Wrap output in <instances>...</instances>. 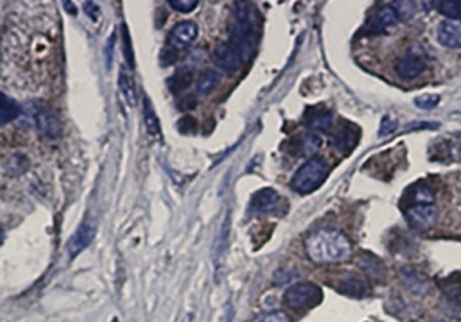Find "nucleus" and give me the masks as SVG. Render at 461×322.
Here are the masks:
<instances>
[{
  "label": "nucleus",
  "instance_id": "cd10ccee",
  "mask_svg": "<svg viewBox=\"0 0 461 322\" xmlns=\"http://www.w3.org/2000/svg\"><path fill=\"white\" fill-rule=\"evenodd\" d=\"M168 6H171L172 9H175L177 13L187 14V13H193V11L196 9L198 2L196 0H171Z\"/></svg>",
  "mask_w": 461,
  "mask_h": 322
},
{
  "label": "nucleus",
  "instance_id": "72a5a7b5",
  "mask_svg": "<svg viewBox=\"0 0 461 322\" xmlns=\"http://www.w3.org/2000/svg\"><path fill=\"white\" fill-rule=\"evenodd\" d=\"M83 7L88 11V16H91V20H99V6L95 2H86L83 4Z\"/></svg>",
  "mask_w": 461,
  "mask_h": 322
},
{
  "label": "nucleus",
  "instance_id": "f704fd0d",
  "mask_svg": "<svg viewBox=\"0 0 461 322\" xmlns=\"http://www.w3.org/2000/svg\"><path fill=\"white\" fill-rule=\"evenodd\" d=\"M62 6H65L66 9H69V11H72V14H73V16H75V14H76V11H75V6H73V2H65V4H62Z\"/></svg>",
  "mask_w": 461,
  "mask_h": 322
},
{
  "label": "nucleus",
  "instance_id": "20e7f679",
  "mask_svg": "<svg viewBox=\"0 0 461 322\" xmlns=\"http://www.w3.org/2000/svg\"><path fill=\"white\" fill-rule=\"evenodd\" d=\"M427 68V55L420 47H409L396 61V73L399 79L413 80L422 75Z\"/></svg>",
  "mask_w": 461,
  "mask_h": 322
},
{
  "label": "nucleus",
  "instance_id": "a211bd4d",
  "mask_svg": "<svg viewBox=\"0 0 461 322\" xmlns=\"http://www.w3.org/2000/svg\"><path fill=\"white\" fill-rule=\"evenodd\" d=\"M404 199H406V206L422 205V203H435L434 189L425 182L416 184V186H413L408 192H406Z\"/></svg>",
  "mask_w": 461,
  "mask_h": 322
},
{
  "label": "nucleus",
  "instance_id": "393cba45",
  "mask_svg": "<svg viewBox=\"0 0 461 322\" xmlns=\"http://www.w3.org/2000/svg\"><path fill=\"white\" fill-rule=\"evenodd\" d=\"M321 147V139L316 135H302L300 140H298V149H300L302 154L305 156H312L317 153V149Z\"/></svg>",
  "mask_w": 461,
  "mask_h": 322
},
{
  "label": "nucleus",
  "instance_id": "7ed1b4c3",
  "mask_svg": "<svg viewBox=\"0 0 461 322\" xmlns=\"http://www.w3.org/2000/svg\"><path fill=\"white\" fill-rule=\"evenodd\" d=\"M285 305L291 310H307L323 302V290L314 283H297L290 286L283 296Z\"/></svg>",
  "mask_w": 461,
  "mask_h": 322
},
{
  "label": "nucleus",
  "instance_id": "7c9ffc66",
  "mask_svg": "<svg viewBox=\"0 0 461 322\" xmlns=\"http://www.w3.org/2000/svg\"><path fill=\"white\" fill-rule=\"evenodd\" d=\"M177 128H179V132H182V134H193V132H196V120L191 116L180 118Z\"/></svg>",
  "mask_w": 461,
  "mask_h": 322
},
{
  "label": "nucleus",
  "instance_id": "2eb2a0df",
  "mask_svg": "<svg viewBox=\"0 0 461 322\" xmlns=\"http://www.w3.org/2000/svg\"><path fill=\"white\" fill-rule=\"evenodd\" d=\"M437 40L448 49H461V21H444L439 25Z\"/></svg>",
  "mask_w": 461,
  "mask_h": 322
},
{
  "label": "nucleus",
  "instance_id": "0eeeda50",
  "mask_svg": "<svg viewBox=\"0 0 461 322\" xmlns=\"http://www.w3.org/2000/svg\"><path fill=\"white\" fill-rule=\"evenodd\" d=\"M283 205H285V199L274 189H262L253 194L250 210L255 215H272L281 212Z\"/></svg>",
  "mask_w": 461,
  "mask_h": 322
},
{
  "label": "nucleus",
  "instance_id": "39448f33",
  "mask_svg": "<svg viewBox=\"0 0 461 322\" xmlns=\"http://www.w3.org/2000/svg\"><path fill=\"white\" fill-rule=\"evenodd\" d=\"M404 213L409 225H411L415 231H429V229L434 227L439 217L435 203H422V205L404 206Z\"/></svg>",
  "mask_w": 461,
  "mask_h": 322
},
{
  "label": "nucleus",
  "instance_id": "e433bc0d",
  "mask_svg": "<svg viewBox=\"0 0 461 322\" xmlns=\"http://www.w3.org/2000/svg\"><path fill=\"white\" fill-rule=\"evenodd\" d=\"M434 322H446V321H442V319H437V321H434Z\"/></svg>",
  "mask_w": 461,
  "mask_h": 322
},
{
  "label": "nucleus",
  "instance_id": "c9c22d12",
  "mask_svg": "<svg viewBox=\"0 0 461 322\" xmlns=\"http://www.w3.org/2000/svg\"><path fill=\"white\" fill-rule=\"evenodd\" d=\"M222 322H232V310H231V307H229V309H227V314H226V316H224Z\"/></svg>",
  "mask_w": 461,
  "mask_h": 322
},
{
  "label": "nucleus",
  "instance_id": "4be33fe9",
  "mask_svg": "<svg viewBox=\"0 0 461 322\" xmlns=\"http://www.w3.org/2000/svg\"><path fill=\"white\" fill-rule=\"evenodd\" d=\"M118 87H120L121 98L127 101V105L134 106L135 105V85H134V79H132V75L127 72V69H121L120 72Z\"/></svg>",
  "mask_w": 461,
  "mask_h": 322
},
{
  "label": "nucleus",
  "instance_id": "f257e3e1",
  "mask_svg": "<svg viewBox=\"0 0 461 322\" xmlns=\"http://www.w3.org/2000/svg\"><path fill=\"white\" fill-rule=\"evenodd\" d=\"M305 251L314 264H338L350 258L352 244L344 232L324 227L311 232L305 239Z\"/></svg>",
  "mask_w": 461,
  "mask_h": 322
},
{
  "label": "nucleus",
  "instance_id": "b1692460",
  "mask_svg": "<svg viewBox=\"0 0 461 322\" xmlns=\"http://www.w3.org/2000/svg\"><path fill=\"white\" fill-rule=\"evenodd\" d=\"M390 6L396 11L399 21H409L416 14V2H411V0H397V2H390Z\"/></svg>",
  "mask_w": 461,
  "mask_h": 322
},
{
  "label": "nucleus",
  "instance_id": "c85d7f7f",
  "mask_svg": "<svg viewBox=\"0 0 461 322\" xmlns=\"http://www.w3.org/2000/svg\"><path fill=\"white\" fill-rule=\"evenodd\" d=\"M252 322H290V317L285 312H281V310H272V312L262 314V316L255 317Z\"/></svg>",
  "mask_w": 461,
  "mask_h": 322
},
{
  "label": "nucleus",
  "instance_id": "bb28decb",
  "mask_svg": "<svg viewBox=\"0 0 461 322\" xmlns=\"http://www.w3.org/2000/svg\"><path fill=\"white\" fill-rule=\"evenodd\" d=\"M121 49H123L125 61H127L128 68L134 69V49H132L131 36H128V29L125 25H121Z\"/></svg>",
  "mask_w": 461,
  "mask_h": 322
},
{
  "label": "nucleus",
  "instance_id": "4468645a",
  "mask_svg": "<svg viewBox=\"0 0 461 322\" xmlns=\"http://www.w3.org/2000/svg\"><path fill=\"white\" fill-rule=\"evenodd\" d=\"M35 123L36 128L42 135L49 137V139H54V137H59L62 132V123L59 120V116L54 113L53 109H39L35 116Z\"/></svg>",
  "mask_w": 461,
  "mask_h": 322
},
{
  "label": "nucleus",
  "instance_id": "f3484780",
  "mask_svg": "<svg viewBox=\"0 0 461 322\" xmlns=\"http://www.w3.org/2000/svg\"><path fill=\"white\" fill-rule=\"evenodd\" d=\"M401 281L413 295L416 296H425L429 293V281L423 274H420L418 270H415L413 267H406L401 270Z\"/></svg>",
  "mask_w": 461,
  "mask_h": 322
},
{
  "label": "nucleus",
  "instance_id": "2f4dec72",
  "mask_svg": "<svg viewBox=\"0 0 461 322\" xmlns=\"http://www.w3.org/2000/svg\"><path fill=\"white\" fill-rule=\"evenodd\" d=\"M278 274H283V277H274V284H278V286L288 283V281L293 279V276L297 277V270L291 267H283L281 270H278Z\"/></svg>",
  "mask_w": 461,
  "mask_h": 322
},
{
  "label": "nucleus",
  "instance_id": "9b49d317",
  "mask_svg": "<svg viewBox=\"0 0 461 322\" xmlns=\"http://www.w3.org/2000/svg\"><path fill=\"white\" fill-rule=\"evenodd\" d=\"M305 127L311 128L312 132H319V134H328L333 128L335 118L333 113L323 107H311L305 111L304 114Z\"/></svg>",
  "mask_w": 461,
  "mask_h": 322
},
{
  "label": "nucleus",
  "instance_id": "c756f323",
  "mask_svg": "<svg viewBox=\"0 0 461 322\" xmlns=\"http://www.w3.org/2000/svg\"><path fill=\"white\" fill-rule=\"evenodd\" d=\"M441 98L439 95H422V98L415 99V105L422 109H432L434 106L439 105Z\"/></svg>",
  "mask_w": 461,
  "mask_h": 322
},
{
  "label": "nucleus",
  "instance_id": "aec40b11",
  "mask_svg": "<svg viewBox=\"0 0 461 322\" xmlns=\"http://www.w3.org/2000/svg\"><path fill=\"white\" fill-rule=\"evenodd\" d=\"M145 123H146V130L147 134L154 139L160 140L161 139V127H160V120L156 116V111H154L153 105L149 102V99L145 98Z\"/></svg>",
  "mask_w": 461,
  "mask_h": 322
},
{
  "label": "nucleus",
  "instance_id": "f8f14e48",
  "mask_svg": "<svg viewBox=\"0 0 461 322\" xmlns=\"http://www.w3.org/2000/svg\"><path fill=\"white\" fill-rule=\"evenodd\" d=\"M397 21L399 20H397L396 11L392 9V6H390V4H382L380 9L376 11L373 16L370 18V21H368V32L370 33L389 32V29L396 27Z\"/></svg>",
  "mask_w": 461,
  "mask_h": 322
},
{
  "label": "nucleus",
  "instance_id": "dca6fc26",
  "mask_svg": "<svg viewBox=\"0 0 461 322\" xmlns=\"http://www.w3.org/2000/svg\"><path fill=\"white\" fill-rule=\"evenodd\" d=\"M357 265H359L361 270L364 272V276L371 277V279L378 281V283H383L387 277V269L383 265V262L380 260L378 257L371 253H361L357 257Z\"/></svg>",
  "mask_w": 461,
  "mask_h": 322
},
{
  "label": "nucleus",
  "instance_id": "1a4fd4ad",
  "mask_svg": "<svg viewBox=\"0 0 461 322\" xmlns=\"http://www.w3.org/2000/svg\"><path fill=\"white\" fill-rule=\"evenodd\" d=\"M198 36V27L194 21H180L168 33V46L173 51H184L194 43Z\"/></svg>",
  "mask_w": 461,
  "mask_h": 322
},
{
  "label": "nucleus",
  "instance_id": "4c0bfd02",
  "mask_svg": "<svg viewBox=\"0 0 461 322\" xmlns=\"http://www.w3.org/2000/svg\"><path fill=\"white\" fill-rule=\"evenodd\" d=\"M409 322H416V321H409Z\"/></svg>",
  "mask_w": 461,
  "mask_h": 322
},
{
  "label": "nucleus",
  "instance_id": "ddd939ff",
  "mask_svg": "<svg viewBox=\"0 0 461 322\" xmlns=\"http://www.w3.org/2000/svg\"><path fill=\"white\" fill-rule=\"evenodd\" d=\"M357 140H359V128L352 123H344L338 125L337 132L333 135V147L340 153H350V151L356 147Z\"/></svg>",
  "mask_w": 461,
  "mask_h": 322
},
{
  "label": "nucleus",
  "instance_id": "f03ea898",
  "mask_svg": "<svg viewBox=\"0 0 461 322\" xmlns=\"http://www.w3.org/2000/svg\"><path fill=\"white\" fill-rule=\"evenodd\" d=\"M328 173H330V165L324 158H309V161L302 165L291 179V189H295L300 194H309L326 180Z\"/></svg>",
  "mask_w": 461,
  "mask_h": 322
},
{
  "label": "nucleus",
  "instance_id": "6ab92c4d",
  "mask_svg": "<svg viewBox=\"0 0 461 322\" xmlns=\"http://www.w3.org/2000/svg\"><path fill=\"white\" fill-rule=\"evenodd\" d=\"M20 105H18L14 99L7 98L6 94L0 92V125H6L9 123V121L16 120V118L20 116Z\"/></svg>",
  "mask_w": 461,
  "mask_h": 322
},
{
  "label": "nucleus",
  "instance_id": "423d86ee",
  "mask_svg": "<svg viewBox=\"0 0 461 322\" xmlns=\"http://www.w3.org/2000/svg\"><path fill=\"white\" fill-rule=\"evenodd\" d=\"M333 286L340 293L354 296V298H363V296L370 295V284H368L366 277L357 276V274L352 272H344L335 276Z\"/></svg>",
  "mask_w": 461,
  "mask_h": 322
},
{
  "label": "nucleus",
  "instance_id": "a878e982",
  "mask_svg": "<svg viewBox=\"0 0 461 322\" xmlns=\"http://www.w3.org/2000/svg\"><path fill=\"white\" fill-rule=\"evenodd\" d=\"M435 7L439 9V13L451 18L453 21H461V2L448 0V2H437L435 4Z\"/></svg>",
  "mask_w": 461,
  "mask_h": 322
},
{
  "label": "nucleus",
  "instance_id": "412c9836",
  "mask_svg": "<svg viewBox=\"0 0 461 322\" xmlns=\"http://www.w3.org/2000/svg\"><path fill=\"white\" fill-rule=\"evenodd\" d=\"M220 81V73L217 69H206L203 72V75L198 79L196 90L200 95H208L210 92L215 90V87Z\"/></svg>",
  "mask_w": 461,
  "mask_h": 322
},
{
  "label": "nucleus",
  "instance_id": "9d476101",
  "mask_svg": "<svg viewBox=\"0 0 461 322\" xmlns=\"http://www.w3.org/2000/svg\"><path fill=\"white\" fill-rule=\"evenodd\" d=\"M213 61L219 66L222 72L226 73H234L238 72L239 66H241L243 58L239 54V49L232 42H224L220 46H217L215 53H213Z\"/></svg>",
  "mask_w": 461,
  "mask_h": 322
},
{
  "label": "nucleus",
  "instance_id": "5701e85b",
  "mask_svg": "<svg viewBox=\"0 0 461 322\" xmlns=\"http://www.w3.org/2000/svg\"><path fill=\"white\" fill-rule=\"evenodd\" d=\"M191 81H193V69L186 66V68L179 69V72L168 80V88H171L173 94H179V92L186 90V88L189 87Z\"/></svg>",
  "mask_w": 461,
  "mask_h": 322
},
{
  "label": "nucleus",
  "instance_id": "6e6552de",
  "mask_svg": "<svg viewBox=\"0 0 461 322\" xmlns=\"http://www.w3.org/2000/svg\"><path fill=\"white\" fill-rule=\"evenodd\" d=\"M95 231H98V224L94 222V218H86V220L79 225V229L75 231V234L69 238L68 248H66V251H68L69 257L75 258L76 255L82 253L88 244L92 243V239H94Z\"/></svg>",
  "mask_w": 461,
  "mask_h": 322
},
{
  "label": "nucleus",
  "instance_id": "473e14b6",
  "mask_svg": "<svg viewBox=\"0 0 461 322\" xmlns=\"http://www.w3.org/2000/svg\"><path fill=\"white\" fill-rule=\"evenodd\" d=\"M396 128V121L390 120V118H383L382 125H380V135H387Z\"/></svg>",
  "mask_w": 461,
  "mask_h": 322
}]
</instances>
